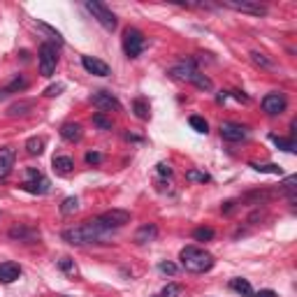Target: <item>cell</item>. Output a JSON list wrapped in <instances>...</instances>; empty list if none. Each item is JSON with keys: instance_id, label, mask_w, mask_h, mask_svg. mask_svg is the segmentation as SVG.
Wrapping results in <instances>:
<instances>
[{"instance_id": "cell-1", "label": "cell", "mask_w": 297, "mask_h": 297, "mask_svg": "<svg viewBox=\"0 0 297 297\" xmlns=\"http://www.w3.org/2000/svg\"><path fill=\"white\" fill-rule=\"evenodd\" d=\"M110 232L112 230H107V228L100 223V219H91V221H86L84 225L63 230V239H65L67 244H74V246H84V244L103 242Z\"/></svg>"}, {"instance_id": "cell-2", "label": "cell", "mask_w": 297, "mask_h": 297, "mask_svg": "<svg viewBox=\"0 0 297 297\" xmlns=\"http://www.w3.org/2000/svg\"><path fill=\"white\" fill-rule=\"evenodd\" d=\"M179 260H181L183 269H188V272H193V274H205L214 267V255L205 249H197V246L181 249Z\"/></svg>"}, {"instance_id": "cell-3", "label": "cell", "mask_w": 297, "mask_h": 297, "mask_svg": "<svg viewBox=\"0 0 297 297\" xmlns=\"http://www.w3.org/2000/svg\"><path fill=\"white\" fill-rule=\"evenodd\" d=\"M37 65H40V74H42V77H51V74L56 72V65H58V49H56V44L44 42L42 47H40Z\"/></svg>"}, {"instance_id": "cell-4", "label": "cell", "mask_w": 297, "mask_h": 297, "mask_svg": "<svg viewBox=\"0 0 297 297\" xmlns=\"http://www.w3.org/2000/svg\"><path fill=\"white\" fill-rule=\"evenodd\" d=\"M146 47V40L137 28H126L123 33V51H126L128 58H137V56L144 51Z\"/></svg>"}, {"instance_id": "cell-5", "label": "cell", "mask_w": 297, "mask_h": 297, "mask_svg": "<svg viewBox=\"0 0 297 297\" xmlns=\"http://www.w3.org/2000/svg\"><path fill=\"white\" fill-rule=\"evenodd\" d=\"M21 188H24L26 193H33V195H47L51 183H49V179L40 170H33L31 167V170L26 172V181Z\"/></svg>"}, {"instance_id": "cell-6", "label": "cell", "mask_w": 297, "mask_h": 297, "mask_svg": "<svg viewBox=\"0 0 297 297\" xmlns=\"http://www.w3.org/2000/svg\"><path fill=\"white\" fill-rule=\"evenodd\" d=\"M86 10H88V12L93 14V19H97V21H100L107 31H114V28H116V17H114V12H112L107 5L95 3V0H88V3H86Z\"/></svg>"}, {"instance_id": "cell-7", "label": "cell", "mask_w": 297, "mask_h": 297, "mask_svg": "<svg viewBox=\"0 0 297 297\" xmlns=\"http://www.w3.org/2000/svg\"><path fill=\"white\" fill-rule=\"evenodd\" d=\"M225 7H230L235 12H244V14H253V17H265L267 7L255 3V0H223Z\"/></svg>"}, {"instance_id": "cell-8", "label": "cell", "mask_w": 297, "mask_h": 297, "mask_svg": "<svg viewBox=\"0 0 297 297\" xmlns=\"http://www.w3.org/2000/svg\"><path fill=\"white\" fill-rule=\"evenodd\" d=\"M97 219H100V223L107 230H116V228H123L126 223H130V212H126V209H110V212L100 214Z\"/></svg>"}, {"instance_id": "cell-9", "label": "cell", "mask_w": 297, "mask_h": 297, "mask_svg": "<svg viewBox=\"0 0 297 297\" xmlns=\"http://www.w3.org/2000/svg\"><path fill=\"white\" fill-rule=\"evenodd\" d=\"M285 107H288V100H285L283 93H269V95L262 97V110H265L269 116L283 114Z\"/></svg>"}, {"instance_id": "cell-10", "label": "cell", "mask_w": 297, "mask_h": 297, "mask_svg": "<svg viewBox=\"0 0 297 297\" xmlns=\"http://www.w3.org/2000/svg\"><path fill=\"white\" fill-rule=\"evenodd\" d=\"M219 130H221V137H223L225 142H244L249 137L246 128L239 126V123H232V121H223Z\"/></svg>"}, {"instance_id": "cell-11", "label": "cell", "mask_w": 297, "mask_h": 297, "mask_svg": "<svg viewBox=\"0 0 297 297\" xmlns=\"http://www.w3.org/2000/svg\"><path fill=\"white\" fill-rule=\"evenodd\" d=\"M93 105H95L97 110H103V112H121V103L116 100L112 93H107V91H97V93H93Z\"/></svg>"}, {"instance_id": "cell-12", "label": "cell", "mask_w": 297, "mask_h": 297, "mask_svg": "<svg viewBox=\"0 0 297 297\" xmlns=\"http://www.w3.org/2000/svg\"><path fill=\"white\" fill-rule=\"evenodd\" d=\"M81 65H84L86 72L95 74V77H107V74L112 72L107 63L100 61V58H93V56H84V58H81Z\"/></svg>"}, {"instance_id": "cell-13", "label": "cell", "mask_w": 297, "mask_h": 297, "mask_svg": "<svg viewBox=\"0 0 297 297\" xmlns=\"http://www.w3.org/2000/svg\"><path fill=\"white\" fill-rule=\"evenodd\" d=\"M12 167H14V149L5 146V149H0V181H5L7 176L12 174Z\"/></svg>"}, {"instance_id": "cell-14", "label": "cell", "mask_w": 297, "mask_h": 297, "mask_svg": "<svg viewBox=\"0 0 297 297\" xmlns=\"http://www.w3.org/2000/svg\"><path fill=\"white\" fill-rule=\"evenodd\" d=\"M21 276V267L17 262H3L0 265V283H14Z\"/></svg>"}, {"instance_id": "cell-15", "label": "cell", "mask_w": 297, "mask_h": 297, "mask_svg": "<svg viewBox=\"0 0 297 297\" xmlns=\"http://www.w3.org/2000/svg\"><path fill=\"white\" fill-rule=\"evenodd\" d=\"M195 72H197V67H195L193 63H179V65H174L170 70V74L174 79H179V81H190Z\"/></svg>"}, {"instance_id": "cell-16", "label": "cell", "mask_w": 297, "mask_h": 297, "mask_svg": "<svg viewBox=\"0 0 297 297\" xmlns=\"http://www.w3.org/2000/svg\"><path fill=\"white\" fill-rule=\"evenodd\" d=\"M158 237V225L156 223H144L140 230L135 232V242L137 244H149Z\"/></svg>"}, {"instance_id": "cell-17", "label": "cell", "mask_w": 297, "mask_h": 297, "mask_svg": "<svg viewBox=\"0 0 297 297\" xmlns=\"http://www.w3.org/2000/svg\"><path fill=\"white\" fill-rule=\"evenodd\" d=\"M81 135H84V130H81V126L79 123H63L61 126V137L67 142H79L81 140Z\"/></svg>"}, {"instance_id": "cell-18", "label": "cell", "mask_w": 297, "mask_h": 297, "mask_svg": "<svg viewBox=\"0 0 297 297\" xmlns=\"http://www.w3.org/2000/svg\"><path fill=\"white\" fill-rule=\"evenodd\" d=\"M10 237H12V239H21V242H31V239L40 237V232L31 230V228H26V225H14L12 230H10Z\"/></svg>"}, {"instance_id": "cell-19", "label": "cell", "mask_w": 297, "mask_h": 297, "mask_svg": "<svg viewBox=\"0 0 297 297\" xmlns=\"http://www.w3.org/2000/svg\"><path fill=\"white\" fill-rule=\"evenodd\" d=\"M54 170L58 174H70L74 170V160L70 156H56L54 158Z\"/></svg>"}, {"instance_id": "cell-20", "label": "cell", "mask_w": 297, "mask_h": 297, "mask_svg": "<svg viewBox=\"0 0 297 297\" xmlns=\"http://www.w3.org/2000/svg\"><path fill=\"white\" fill-rule=\"evenodd\" d=\"M33 107H35L33 100H19V103H14L12 107L7 110V114H10V116H24V114H28Z\"/></svg>"}, {"instance_id": "cell-21", "label": "cell", "mask_w": 297, "mask_h": 297, "mask_svg": "<svg viewBox=\"0 0 297 297\" xmlns=\"http://www.w3.org/2000/svg\"><path fill=\"white\" fill-rule=\"evenodd\" d=\"M230 288L235 292H239V295H244V297H253V288H251V283L246 279H232Z\"/></svg>"}, {"instance_id": "cell-22", "label": "cell", "mask_w": 297, "mask_h": 297, "mask_svg": "<svg viewBox=\"0 0 297 297\" xmlns=\"http://www.w3.org/2000/svg\"><path fill=\"white\" fill-rule=\"evenodd\" d=\"M133 112L137 119H142V121H146L149 116H151V112H149V103H146L144 97H137V100H133Z\"/></svg>"}, {"instance_id": "cell-23", "label": "cell", "mask_w": 297, "mask_h": 297, "mask_svg": "<svg viewBox=\"0 0 297 297\" xmlns=\"http://www.w3.org/2000/svg\"><path fill=\"white\" fill-rule=\"evenodd\" d=\"M190 84L195 86V88H200V91H212V79L205 77V74L197 70V72L193 74V79H190Z\"/></svg>"}, {"instance_id": "cell-24", "label": "cell", "mask_w": 297, "mask_h": 297, "mask_svg": "<svg viewBox=\"0 0 297 297\" xmlns=\"http://www.w3.org/2000/svg\"><path fill=\"white\" fill-rule=\"evenodd\" d=\"M26 151L31 153V156H40L44 151V137H31V140L26 142Z\"/></svg>"}, {"instance_id": "cell-25", "label": "cell", "mask_w": 297, "mask_h": 297, "mask_svg": "<svg viewBox=\"0 0 297 297\" xmlns=\"http://www.w3.org/2000/svg\"><path fill=\"white\" fill-rule=\"evenodd\" d=\"M251 167H253L255 172H260V174H276L281 176L283 172H281L279 165H272V163H267V165H258V163H251Z\"/></svg>"}, {"instance_id": "cell-26", "label": "cell", "mask_w": 297, "mask_h": 297, "mask_svg": "<svg viewBox=\"0 0 297 297\" xmlns=\"http://www.w3.org/2000/svg\"><path fill=\"white\" fill-rule=\"evenodd\" d=\"M58 269L63 274H67V276H77V265H74L72 258H61L58 260Z\"/></svg>"}, {"instance_id": "cell-27", "label": "cell", "mask_w": 297, "mask_h": 297, "mask_svg": "<svg viewBox=\"0 0 297 297\" xmlns=\"http://www.w3.org/2000/svg\"><path fill=\"white\" fill-rule=\"evenodd\" d=\"M272 142L279 146V149L288 151V153H295L297 151V146H295V142H292V140H285V137H279V135H272Z\"/></svg>"}, {"instance_id": "cell-28", "label": "cell", "mask_w": 297, "mask_h": 297, "mask_svg": "<svg viewBox=\"0 0 297 297\" xmlns=\"http://www.w3.org/2000/svg\"><path fill=\"white\" fill-rule=\"evenodd\" d=\"M269 197H272V193H267V190H255V193H246V195H244V200H246V202H253V205L267 202Z\"/></svg>"}, {"instance_id": "cell-29", "label": "cell", "mask_w": 297, "mask_h": 297, "mask_svg": "<svg viewBox=\"0 0 297 297\" xmlns=\"http://www.w3.org/2000/svg\"><path fill=\"white\" fill-rule=\"evenodd\" d=\"M251 61L255 63V65H260V67H265V70H272L274 67V63L267 58L265 54H260V51H251Z\"/></svg>"}, {"instance_id": "cell-30", "label": "cell", "mask_w": 297, "mask_h": 297, "mask_svg": "<svg viewBox=\"0 0 297 297\" xmlns=\"http://www.w3.org/2000/svg\"><path fill=\"white\" fill-rule=\"evenodd\" d=\"M79 209V200L77 197H65L61 205V214H65V216H70V214H74Z\"/></svg>"}, {"instance_id": "cell-31", "label": "cell", "mask_w": 297, "mask_h": 297, "mask_svg": "<svg viewBox=\"0 0 297 297\" xmlns=\"http://www.w3.org/2000/svg\"><path fill=\"white\" fill-rule=\"evenodd\" d=\"M195 242H209V239H214V230L212 228H197V230L193 232Z\"/></svg>"}, {"instance_id": "cell-32", "label": "cell", "mask_w": 297, "mask_h": 297, "mask_svg": "<svg viewBox=\"0 0 297 297\" xmlns=\"http://www.w3.org/2000/svg\"><path fill=\"white\" fill-rule=\"evenodd\" d=\"M186 179H188V181L207 183V181H209V174H207V172H200V170H190V172H186Z\"/></svg>"}, {"instance_id": "cell-33", "label": "cell", "mask_w": 297, "mask_h": 297, "mask_svg": "<svg viewBox=\"0 0 297 297\" xmlns=\"http://www.w3.org/2000/svg\"><path fill=\"white\" fill-rule=\"evenodd\" d=\"M190 126H193L197 133H205V135H207V130H209V123H207L202 116H190Z\"/></svg>"}, {"instance_id": "cell-34", "label": "cell", "mask_w": 297, "mask_h": 297, "mask_svg": "<svg viewBox=\"0 0 297 297\" xmlns=\"http://www.w3.org/2000/svg\"><path fill=\"white\" fill-rule=\"evenodd\" d=\"M179 295H181V288H179L176 283H167L158 297H179Z\"/></svg>"}, {"instance_id": "cell-35", "label": "cell", "mask_w": 297, "mask_h": 297, "mask_svg": "<svg viewBox=\"0 0 297 297\" xmlns=\"http://www.w3.org/2000/svg\"><path fill=\"white\" fill-rule=\"evenodd\" d=\"M295 183H297V176H288L283 181V193L290 197V202H292V195H295Z\"/></svg>"}, {"instance_id": "cell-36", "label": "cell", "mask_w": 297, "mask_h": 297, "mask_svg": "<svg viewBox=\"0 0 297 297\" xmlns=\"http://www.w3.org/2000/svg\"><path fill=\"white\" fill-rule=\"evenodd\" d=\"M26 86H28V81H26V79H21V77H17L12 84L5 86V88H7V93H17V91H24Z\"/></svg>"}, {"instance_id": "cell-37", "label": "cell", "mask_w": 297, "mask_h": 297, "mask_svg": "<svg viewBox=\"0 0 297 297\" xmlns=\"http://www.w3.org/2000/svg\"><path fill=\"white\" fill-rule=\"evenodd\" d=\"M93 123H95L97 128H103V130H112V121H110V119H105L103 114H95V116H93Z\"/></svg>"}, {"instance_id": "cell-38", "label": "cell", "mask_w": 297, "mask_h": 297, "mask_svg": "<svg viewBox=\"0 0 297 297\" xmlns=\"http://www.w3.org/2000/svg\"><path fill=\"white\" fill-rule=\"evenodd\" d=\"M158 269H160V274H170V276L176 274V265H172V262H160Z\"/></svg>"}, {"instance_id": "cell-39", "label": "cell", "mask_w": 297, "mask_h": 297, "mask_svg": "<svg viewBox=\"0 0 297 297\" xmlns=\"http://www.w3.org/2000/svg\"><path fill=\"white\" fill-rule=\"evenodd\" d=\"M86 163H88V165H97V163H103V153H97V151H88V153H86Z\"/></svg>"}, {"instance_id": "cell-40", "label": "cell", "mask_w": 297, "mask_h": 297, "mask_svg": "<svg viewBox=\"0 0 297 297\" xmlns=\"http://www.w3.org/2000/svg\"><path fill=\"white\" fill-rule=\"evenodd\" d=\"M63 88H65V86H63V84L49 86L47 91H44V95H47V97H56V95H61V93H63Z\"/></svg>"}, {"instance_id": "cell-41", "label": "cell", "mask_w": 297, "mask_h": 297, "mask_svg": "<svg viewBox=\"0 0 297 297\" xmlns=\"http://www.w3.org/2000/svg\"><path fill=\"white\" fill-rule=\"evenodd\" d=\"M156 167H158V174L160 176H172V167L167 163H158Z\"/></svg>"}, {"instance_id": "cell-42", "label": "cell", "mask_w": 297, "mask_h": 297, "mask_svg": "<svg viewBox=\"0 0 297 297\" xmlns=\"http://www.w3.org/2000/svg\"><path fill=\"white\" fill-rule=\"evenodd\" d=\"M235 205H237V202H232V200H230V202H225V205L221 207V209H223V214H230L232 209H235Z\"/></svg>"}, {"instance_id": "cell-43", "label": "cell", "mask_w": 297, "mask_h": 297, "mask_svg": "<svg viewBox=\"0 0 297 297\" xmlns=\"http://www.w3.org/2000/svg\"><path fill=\"white\" fill-rule=\"evenodd\" d=\"M255 297H276V292L274 290H260V292H255Z\"/></svg>"}, {"instance_id": "cell-44", "label": "cell", "mask_w": 297, "mask_h": 297, "mask_svg": "<svg viewBox=\"0 0 297 297\" xmlns=\"http://www.w3.org/2000/svg\"><path fill=\"white\" fill-rule=\"evenodd\" d=\"M7 95H10V93H7V88H0V100H5Z\"/></svg>"}]
</instances>
